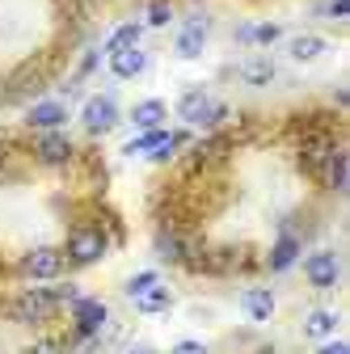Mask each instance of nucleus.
Segmentation results:
<instances>
[{
	"instance_id": "nucleus-1",
	"label": "nucleus",
	"mask_w": 350,
	"mask_h": 354,
	"mask_svg": "<svg viewBox=\"0 0 350 354\" xmlns=\"http://www.w3.org/2000/svg\"><path fill=\"white\" fill-rule=\"evenodd\" d=\"M59 295H55V287H47V283H38V287H30V291H17L13 299H9V308H5V317L9 321H17V325H47L55 313H59Z\"/></svg>"
},
{
	"instance_id": "nucleus-2",
	"label": "nucleus",
	"mask_w": 350,
	"mask_h": 354,
	"mask_svg": "<svg viewBox=\"0 0 350 354\" xmlns=\"http://www.w3.org/2000/svg\"><path fill=\"white\" fill-rule=\"evenodd\" d=\"M110 249V236L106 228L98 224H72L68 241H64V261L72 266V270H84V266H98Z\"/></svg>"
},
{
	"instance_id": "nucleus-3",
	"label": "nucleus",
	"mask_w": 350,
	"mask_h": 354,
	"mask_svg": "<svg viewBox=\"0 0 350 354\" xmlns=\"http://www.w3.org/2000/svg\"><path fill=\"white\" fill-rule=\"evenodd\" d=\"M224 102L215 97V93H207V88H186V93L178 97V118L182 122H190V127H203V131H215L224 122Z\"/></svg>"
},
{
	"instance_id": "nucleus-4",
	"label": "nucleus",
	"mask_w": 350,
	"mask_h": 354,
	"mask_svg": "<svg viewBox=\"0 0 350 354\" xmlns=\"http://www.w3.org/2000/svg\"><path fill=\"white\" fill-rule=\"evenodd\" d=\"M64 270H68L64 249H51V245H38V249H30V253L17 261V274L30 279V283H55Z\"/></svg>"
},
{
	"instance_id": "nucleus-5",
	"label": "nucleus",
	"mask_w": 350,
	"mask_h": 354,
	"mask_svg": "<svg viewBox=\"0 0 350 354\" xmlns=\"http://www.w3.org/2000/svg\"><path fill=\"white\" fill-rule=\"evenodd\" d=\"M34 160L42 169H68L76 156V144L64 136V131H34Z\"/></svg>"
},
{
	"instance_id": "nucleus-6",
	"label": "nucleus",
	"mask_w": 350,
	"mask_h": 354,
	"mask_svg": "<svg viewBox=\"0 0 350 354\" xmlns=\"http://www.w3.org/2000/svg\"><path fill=\"white\" fill-rule=\"evenodd\" d=\"M122 110H118V97L114 93H93L89 102H84L80 110V127L89 131V136H110V131L118 127Z\"/></svg>"
},
{
	"instance_id": "nucleus-7",
	"label": "nucleus",
	"mask_w": 350,
	"mask_h": 354,
	"mask_svg": "<svg viewBox=\"0 0 350 354\" xmlns=\"http://www.w3.org/2000/svg\"><path fill=\"white\" fill-rule=\"evenodd\" d=\"M110 325V308L93 295H80L72 304V337H98Z\"/></svg>"
},
{
	"instance_id": "nucleus-8",
	"label": "nucleus",
	"mask_w": 350,
	"mask_h": 354,
	"mask_svg": "<svg viewBox=\"0 0 350 354\" xmlns=\"http://www.w3.org/2000/svg\"><path fill=\"white\" fill-rule=\"evenodd\" d=\"M207 38H211V21L203 13L186 17L182 30H178V38H173V55H178V59H199L207 51Z\"/></svg>"
},
{
	"instance_id": "nucleus-9",
	"label": "nucleus",
	"mask_w": 350,
	"mask_h": 354,
	"mask_svg": "<svg viewBox=\"0 0 350 354\" xmlns=\"http://www.w3.org/2000/svg\"><path fill=\"white\" fill-rule=\"evenodd\" d=\"M304 274H308V283H313L317 291L338 287V279H342L338 253H333V249H317V253H308V257H304Z\"/></svg>"
},
{
	"instance_id": "nucleus-10",
	"label": "nucleus",
	"mask_w": 350,
	"mask_h": 354,
	"mask_svg": "<svg viewBox=\"0 0 350 354\" xmlns=\"http://www.w3.org/2000/svg\"><path fill=\"white\" fill-rule=\"evenodd\" d=\"M68 122V106L55 102V97H38L30 110H26V127L30 131H59Z\"/></svg>"
},
{
	"instance_id": "nucleus-11",
	"label": "nucleus",
	"mask_w": 350,
	"mask_h": 354,
	"mask_svg": "<svg viewBox=\"0 0 350 354\" xmlns=\"http://www.w3.org/2000/svg\"><path fill=\"white\" fill-rule=\"evenodd\" d=\"M148 51L144 47H127V51H114L110 55V72L118 76V80H136V76H144L148 72Z\"/></svg>"
},
{
	"instance_id": "nucleus-12",
	"label": "nucleus",
	"mask_w": 350,
	"mask_h": 354,
	"mask_svg": "<svg viewBox=\"0 0 350 354\" xmlns=\"http://www.w3.org/2000/svg\"><path fill=\"white\" fill-rule=\"evenodd\" d=\"M295 261H300V236H295V232H283V236L275 241V249L266 253V270H270V274H287Z\"/></svg>"
},
{
	"instance_id": "nucleus-13",
	"label": "nucleus",
	"mask_w": 350,
	"mask_h": 354,
	"mask_svg": "<svg viewBox=\"0 0 350 354\" xmlns=\"http://www.w3.org/2000/svg\"><path fill=\"white\" fill-rule=\"evenodd\" d=\"M241 308H245V317H249L253 325L270 321V317H275V291H270V287H249V291L241 295Z\"/></svg>"
},
{
	"instance_id": "nucleus-14",
	"label": "nucleus",
	"mask_w": 350,
	"mask_h": 354,
	"mask_svg": "<svg viewBox=\"0 0 350 354\" xmlns=\"http://www.w3.org/2000/svg\"><path fill=\"white\" fill-rule=\"evenodd\" d=\"M165 118H169V106H165L160 97H144V102H136V106H131V127H136V131L165 127Z\"/></svg>"
},
{
	"instance_id": "nucleus-15",
	"label": "nucleus",
	"mask_w": 350,
	"mask_h": 354,
	"mask_svg": "<svg viewBox=\"0 0 350 354\" xmlns=\"http://www.w3.org/2000/svg\"><path fill=\"white\" fill-rule=\"evenodd\" d=\"M131 304H136L140 317H160V313H169V308H173V291H169L165 283H156V287H148L144 295H136Z\"/></svg>"
},
{
	"instance_id": "nucleus-16",
	"label": "nucleus",
	"mask_w": 350,
	"mask_h": 354,
	"mask_svg": "<svg viewBox=\"0 0 350 354\" xmlns=\"http://www.w3.org/2000/svg\"><path fill=\"white\" fill-rule=\"evenodd\" d=\"M249 88H261V84H270L275 76H279V68H275V59H266V55H257V59H245L241 64V72H237Z\"/></svg>"
},
{
	"instance_id": "nucleus-17",
	"label": "nucleus",
	"mask_w": 350,
	"mask_h": 354,
	"mask_svg": "<svg viewBox=\"0 0 350 354\" xmlns=\"http://www.w3.org/2000/svg\"><path fill=\"white\" fill-rule=\"evenodd\" d=\"M333 329H338V313H329V308H313V313L304 317V337L308 342H325Z\"/></svg>"
},
{
	"instance_id": "nucleus-18",
	"label": "nucleus",
	"mask_w": 350,
	"mask_h": 354,
	"mask_svg": "<svg viewBox=\"0 0 350 354\" xmlns=\"http://www.w3.org/2000/svg\"><path fill=\"white\" fill-rule=\"evenodd\" d=\"M144 21H122L110 38H106V55H114V51H127V47H140V38H144Z\"/></svg>"
},
{
	"instance_id": "nucleus-19",
	"label": "nucleus",
	"mask_w": 350,
	"mask_h": 354,
	"mask_svg": "<svg viewBox=\"0 0 350 354\" xmlns=\"http://www.w3.org/2000/svg\"><path fill=\"white\" fill-rule=\"evenodd\" d=\"M325 182H329V190L333 194H342L346 190V173H350V156H346V148H333V156L325 160Z\"/></svg>"
},
{
	"instance_id": "nucleus-20",
	"label": "nucleus",
	"mask_w": 350,
	"mask_h": 354,
	"mask_svg": "<svg viewBox=\"0 0 350 354\" xmlns=\"http://www.w3.org/2000/svg\"><path fill=\"white\" fill-rule=\"evenodd\" d=\"M287 55H291L295 64H308V59L325 55V38H317V34H300V38L287 42Z\"/></svg>"
},
{
	"instance_id": "nucleus-21",
	"label": "nucleus",
	"mask_w": 350,
	"mask_h": 354,
	"mask_svg": "<svg viewBox=\"0 0 350 354\" xmlns=\"http://www.w3.org/2000/svg\"><path fill=\"white\" fill-rule=\"evenodd\" d=\"M182 148H186V131H165V140L148 152V160H152V165H165V160L178 156Z\"/></svg>"
},
{
	"instance_id": "nucleus-22",
	"label": "nucleus",
	"mask_w": 350,
	"mask_h": 354,
	"mask_svg": "<svg viewBox=\"0 0 350 354\" xmlns=\"http://www.w3.org/2000/svg\"><path fill=\"white\" fill-rule=\"evenodd\" d=\"M283 38V26L279 21H257V26H249V42H257V47H270V42H279Z\"/></svg>"
},
{
	"instance_id": "nucleus-23",
	"label": "nucleus",
	"mask_w": 350,
	"mask_h": 354,
	"mask_svg": "<svg viewBox=\"0 0 350 354\" xmlns=\"http://www.w3.org/2000/svg\"><path fill=\"white\" fill-rule=\"evenodd\" d=\"M156 283H160V274H156V270H140V274H131V279H127V287H122V291H127V299H136V295H144V291H148V287H156Z\"/></svg>"
},
{
	"instance_id": "nucleus-24",
	"label": "nucleus",
	"mask_w": 350,
	"mask_h": 354,
	"mask_svg": "<svg viewBox=\"0 0 350 354\" xmlns=\"http://www.w3.org/2000/svg\"><path fill=\"white\" fill-rule=\"evenodd\" d=\"M169 21H173V9L165 5V0H152V5H148V21H144V26L160 30V26H169Z\"/></svg>"
},
{
	"instance_id": "nucleus-25",
	"label": "nucleus",
	"mask_w": 350,
	"mask_h": 354,
	"mask_svg": "<svg viewBox=\"0 0 350 354\" xmlns=\"http://www.w3.org/2000/svg\"><path fill=\"white\" fill-rule=\"evenodd\" d=\"M313 13H317V17H346V13H350V0H317Z\"/></svg>"
},
{
	"instance_id": "nucleus-26",
	"label": "nucleus",
	"mask_w": 350,
	"mask_h": 354,
	"mask_svg": "<svg viewBox=\"0 0 350 354\" xmlns=\"http://www.w3.org/2000/svg\"><path fill=\"white\" fill-rule=\"evenodd\" d=\"M26 354H68V342H59V337H38Z\"/></svg>"
},
{
	"instance_id": "nucleus-27",
	"label": "nucleus",
	"mask_w": 350,
	"mask_h": 354,
	"mask_svg": "<svg viewBox=\"0 0 350 354\" xmlns=\"http://www.w3.org/2000/svg\"><path fill=\"white\" fill-rule=\"evenodd\" d=\"M98 64H102V51H84V55H80V64H76V76H72V80L93 76V72H98Z\"/></svg>"
},
{
	"instance_id": "nucleus-28",
	"label": "nucleus",
	"mask_w": 350,
	"mask_h": 354,
	"mask_svg": "<svg viewBox=\"0 0 350 354\" xmlns=\"http://www.w3.org/2000/svg\"><path fill=\"white\" fill-rule=\"evenodd\" d=\"M169 354H211V350H207V342H194V337H186V342H178V346H173Z\"/></svg>"
},
{
	"instance_id": "nucleus-29",
	"label": "nucleus",
	"mask_w": 350,
	"mask_h": 354,
	"mask_svg": "<svg viewBox=\"0 0 350 354\" xmlns=\"http://www.w3.org/2000/svg\"><path fill=\"white\" fill-rule=\"evenodd\" d=\"M317 354H350V346H346V342H329V346H321Z\"/></svg>"
},
{
	"instance_id": "nucleus-30",
	"label": "nucleus",
	"mask_w": 350,
	"mask_h": 354,
	"mask_svg": "<svg viewBox=\"0 0 350 354\" xmlns=\"http://www.w3.org/2000/svg\"><path fill=\"white\" fill-rule=\"evenodd\" d=\"M5 165H9V144L0 140V169H5Z\"/></svg>"
},
{
	"instance_id": "nucleus-31",
	"label": "nucleus",
	"mask_w": 350,
	"mask_h": 354,
	"mask_svg": "<svg viewBox=\"0 0 350 354\" xmlns=\"http://www.w3.org/2000/svg\"><path fill=\"white\" fill-rule=\"evenodd\" d=\"M127 354H156V350H152V346H131Z\"/></svg>"
}]
</instances>
